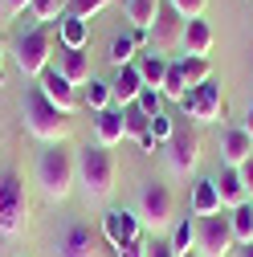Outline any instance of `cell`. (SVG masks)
Instances as JSON below:
<instances>
[{"label":"cell","instance_id":"obj_4","mask_svg":"<svg viewBox=\"0 0 253 257\" xmlns=\"http://www.w3.org/2000/svg\"><path fill=\"white\" fill-rule=\"evenodd\" d=\"M25 229H29V192H25V180L17 172H5L0 176V237L17 241V237H25Z\"/></svg>","mask_w":253,"mask_h":257},{"label":"cell","instance_id":"obj_43","mask_svg":"<svg viewBox=\"0 0 253 257\" xmlns=\"http://www.w3.org/2000/svg\"><path fill=\"white\" fill-rule=\"evenodd\" d=\"M0 86H5V45H0Z\"/></svg>","mask_w":253,"mask_h":257},{"label":"cell","instance_id":"obj_25","mask_svg":"<svg viewBox=\"0 0 253 257\" xmlns=\"http://www.w3.org/2000/svg\"><path fill=\"white\" fill-rule=\"evenodd\" d=\"M135 49H139V41H135V33H118V37H110V66H131V61H135Z\"/></svg>","mask_w":253,"mask_h":257},{"label":"cell","instance_id":"obj_2","mask_svg":"<svg viewBox=\"0 0 253 257\" xmlns=\"http://www.w3.org/2000/svg\"><path fill=\"white\" fill-rule=\"evenodd\" d=\"M114 180H118V159H114V151H106V147H98V143L78 151V188H82L86 204L106 200L110 192H114Z\"/></svg>","mask_w":253,"mask_h":257},{"label":"cell","instance_id":"obj_10","mask_svg":"<svg viewBox=\"0 0 253 257\" xmlns=\"http://www.w3.org/2000/svg\"><path fill=\"white\" fill-rule=\"evenodd\" d=\"M184 25H188V21L168 5V0H164L160 13H155L151 33H147V49H151V53H160V57H168L172 49H180V45H184Z\"/></svg>","mask_w":253,"mask_h":257},{"label":"cell","instance_id":"obj_27","mask_svg":"<svg viewBox=\"0 0 253 257\" xmlns=\"http://www.w3.org/2000/svg\"><path fill=\"white\" fill-rule=\"evenodd\" d=\"M180 70H184V82L188 90H196L212 78V66H208V57H180Z\"/></svg>","mask_w":253,"mask_h":257},{"label":"cell","instance_id":"obj_3","mask_svg":"<svg viewBox=\"0 0 253 257\" xmlns=\"http://www.w3.org/2000/svg\"><path fill=\"white\" fill-rule=\"evenodd\" d=\"M37 184L49 200H66L78 184V155L66 143H49L37 155Z\"/></svg>","mask_w":253,"mask_h":257},{"label":"cell","instance_id":"obj_20","mask_svg":"<svg viewBox=\"0 0 253 257\" xmlns=\"http://www.w3.org/2000/svg\"><path fill=\"white\" fill-rule=\"evenodd\" d=\"M216 212H225L220 208V192H216V180H196L192 188V216H216Z\"/></svg>","mask_w":253,"mask_h":257},{"label":"cell","instance_id":"obj_13","mask_svg":"<svg viewBox=\"0 0 253 257\" xmlns=\"http://www.w3.org/2000/svg\"><path fill=\"white\" fill-rule=\"evenodd\" d=\"M37 86H41V94H45V98H49L57 110H66V114L78 110V90H74L66 78H61L57 70H45V74L37 78Z\"/></svg>","mask_w":253,"mask_h":257},{"label":"cell","instance_id":"obj_7","mask_svg":"<svg viewBox=\"0 0 253 257\" xmlns=\"http://www.w3.org/2000/svg\"><path fill=\"white\" fill-rule=\"evenodd\" d=\"M229 253H237V237H233L229 212L196 216V257H229Z\"/></svg>","mask_w":253,"mask_h":257},{"label":"cell","instance_id":"obj_23","mask_svg":"<svg viewBox=\"0 0 253 257\" xmlns=\"http://www.w3.org/2000/svg\"><path fill=\"white\" fill-rule=\"evenodd\" d=\"M135 66H139V74H143V86H151V90H160V86H164V74H168V57H160V53L143 49V57L135 61Z\"/></svg>","mask_w":253,"mask_h":257},{"label":"cell","instance_id":"obj_6","mask_svg":"<svg viewBox=\"0 0 253 257\" xmlns=\"http://www.w3.org/2000/svg\"><path fill=\"white\" fill-rule=\"evenodd\" d=\"M135 212H139V220L147 224L151 233L168 229L172 216H176V196H172V188H168L164 180H143L139 200H135Z\"/></svg>","mask_w":253,"mask_h":257},{"label":"cell","instance_id":"obj_22","mask_svg":"<svg viewBox=\"0 0 253 257\" xmlns=\"http://www.w3.org/2000/svg\"><path fill=\"white\" fill-rule=\"evenodd\" d=\"M160 5H164V0H126V21H131L135 33H151Z\"/></svg>","mask_w":253,"mask_h":257},{"label":"cell","instance_id":"obj_17","mask_svg":"<svg viewBox=\"0 0 253 257\" xmlns=\"http://www.w3.org/2000/svg\"><path fill=\"white\" fill-rule=\"evenodd\" d=\"M212 45H216V33H212V25H208V21L196 17V21H188V25H184V45H180L184 57H208Z\"/></svg>","mask_w":253,"mask_h":257},{"label":"cell","instance_id":"obj_1","mask_svg":"<svg viewBox=\"0 0 253 257\" xmlns=\"http://www.w3.org/2000/svg\"><path fill=\"white\" fill-rule=\"evenodd\" d=\"M21 118H25V131L33 135V139H41L45 147H49V143H66V139H70V126H74L70 114L57 110L45 94H41V86H29V90H25Z\"/></svg>","mask_w":253,"mask_h":257},{"label":"cell","instance_id":"obj_36","mask_svg":"<svg viewBox=\"0 0 253 257\" xmlns=\"http://www.w3.org/2000/svg\"><path fill=\"white\" fill-rule=\"evenodd\" d=\"M147 257H180V253H176L172 237H151L147 241Z\"/></svg>","mask_w":253,"mask_h":257},{"label":"cell","instance_id":"obj_44","mask_svg":"<svg viewBox=\"0 0 253 257\" xmlns=\"http://www.w3.org/2000/svg\"><path fill=\"white\" fill-rule=\"evenodd\" d=\"M180 257H196V253H180Z\"/></svg>","mask_w":253,"mask_h":257},{"label":"cell","instance_id":"obj_16","mask_svg":"<svg viewBox=\"0 0 253 257\" xmlns=\"http://www.w3.org/2000/svg\"><path fill=\"white\" fill-rule=\"evenodd\" d=\"M212 180H216V192H220V208H225V212H233V208L249 204V192H245L241 168H220V176H212Z\"/></svg>","mask_w":253,"mask_h":257},{"label":"cell","instance_id":"obj_29","mask_svg":"<svg viewBox=\"0 0 253 257\" xmlns=\"http://www.w3.org/2000/svg\"><path fill=\"white\" fill-rule=\"evenodd\" d=\"M122 126H126V139L139 143V139L151 131V114H143L139 102H131V106H122Z\"/></svg>","mask_w":253,"mask_h":257},{"label":"cell","instance_id":"obj_19","mask_svg":"<svg viewBox=\"0 0 253 257\" xmlns=\"http://www.w3.org/2000/svg\"><path fill=\"white\" fill-rule=\"evenodd\" d=\"M110 94H114V106H118V110H122V106H131L139 94H143V74H139V66H135V61H131V66H122V70L114 74Z\"/></svg>","mask_w":253,"mask_h":257},{"label":"cell","instance_id":"obj_26","mask_svg":"<svg viewBox=\"0 0 253 257\" xmlns=\"http://www.w3.org/2000/svg\"><path fill=\"white\" fill-rule=\"evenodd\" d=\"M229 224H233L237 245H253V200L241 204V208H233V212H229Z\"/></svg>","mask_w":253,"mask_h":257},{"label":"cell","instance_id":"obj_42","mask_svg":"<svg viewBox=\"0 0 253 257\" xmlns=\"http://www.w3.org/2000/svg\"><path fill=\"white\" fill-rule=\"evenodd\" d=\"M237 257H253V245H237Z\"/></svg>","mask_w":253,"mask_h":257},{"label":"cell","instance_id":"obj_39","mask_svg":"<svg viewBox=\"0 0 253 257\" xmlns=\"http://www.w3.org/2000/svg\"><path fill=\"white\" fill-rule=\"evenodd\" d=\"M5 5H9V13H13V17H21L29 5H33V0H5Z\"/></svg>","mask_w":253,"mask_h":257},{"label":"cell","instance_id":"obj_14","mask_svg":"<svg viewBox=\"0 0 253 257\" xmlns=\"http://www.w3.org/2000/svg\"><path fill=\"white\" fill-rule=\"evenodd\" d=\"M57 74L66 78L74 90H78V86H90V78H94L90 49H66V53H57Z\"/></svg>","mask_w":253,"mask_h":257},{"label":"cell","instance_id":"obj_24","mask_svg":"<svg viewBox=\"0 0 253 257\" xmlns=\"http://www.w3.org/2000/svg\"><path fill=\"white\" fill-rule=\"evenodd\" d=\"M160 94H164V102H176V106H180V98L188 94V82H184L180 61H168V74H164V86H160Z\"/></svg>","mask_w":253,"mask_h":257},{"label":"cell","instance_id":"obj_38","mask_svg":"<svg viewBox=\"0 0 253 257\" xmlns=\"http://www.w3.org/2000/svg\"><path fill=\"white\" fill-rule=\"evenodd\" d=\"M241 180H245V192H249V200H253V159L241 168Z\"/></svg>","mask_w":253,"mask_h":257},{"label":"cell","instance_id":"obj_18","mask_svg":"<svg viewBox=\"0 0 253 257\" xmlns=\"http://www.w3.org/2000/svg\"><path fill=\"white\" fill-rule=\"evenodd\" d=\"M57 257H98L94 233L86 229V224H70V229L57 237Z\"/></svg>","mask_w":253,"mask_h":257},{"label":"cell","instance_id":"obj_9","mask_svg":"<svg viewBox=\"0 0 253 257\" xmlns=\"http://www.w3.org/2000/svg\"><path fill=\"white\" fill-rule=\"evenodd\" d=\"M220 110H225V94H220V82L208 78L204 86L188 90L180 98V114L192 122H220Z\"/></svg>","mask_w":253,"mask_h":257},{"label":"cell","instance_id":"obj_28","mask_svg":"<svg viewBox=\"0 0 253 257\" xmlns=\"http://www.w3.org/2000/svg\"><path fill=\"white\" fill-rule=\"evenodd\" d=\"M29 13H33L37 25H53V21H61V17L70 13V0H33Z\"/></svg>","mask_w":253,"mask_h":257},{"label":"cell","instance_id":"obj_31","mask_svg":"<svg viewBox=\"0 0 253 257\" xmlns=\"http://www.w3.org/2000/svg\"><path fill=\"white\" fill-rule=\"evenodd\" d=\"M172 245H176V253H196V216H184L176 224Z\"/></svg>","mask_w":253,"mask_h":257},{"label":"cell","instance_id":"obj_30","mask_svg":"<svg viewBox=\"0 0 253 257\" xmlns=\"http://www.w3.org/2000/svg\"><path fill=\"white\" fill-rule=\"evenodd\" d=\"M114 106V94H110V82H98V78H90V86H86V110H110Z\"/></svg>","mask_w":253,"mask_h":257},{"label":"cell","instance_id":"obj_37","mask_svg":"<svg viewBox=\"0 0 253 257\" xmlns=\"http://www.w3.org/2000/svg\"><path fill=\"white\" fill-rule=\"evenodd\" d=\"M114 257H147V241H143V237L126 241V245H118V249H114Z\"/></svg>","mask_w":253,"mask_h":257},{"label":"cell","instance_id":"obj_5","mask_svg":"<svg viewBox=\"0 0 253 257\" xmlns=\"http://www.w3.org/2000/svg\"><path fill=\"white\" fill-rule=\"evenodd\" d=\"M13 57H17V70L25 78H41L49 70V57H53V29L37 25L29 33H21L17 45H13Z\"/></svg>","mask_w":253,"mask_h":257},{"label":"cell","instance_id":"obj_35","mask_svg":"<svg viewBox=\"0 0 253 257\" xmlns=\"http://www.w3.org/2000/svg\"><path fill=\"white\" fill-rule=\"evenodd\" d=\"M168 5H172L184 21H196V17H204V5H208V0H168Z\"/></svg>","mask_w":253,"mask_h":257},{"label":"cell","instance_id":"obj_41","mask_svg":"<svg viewBox=\"0 0 253 257\" xmlns=\"http://www.w3.org/2000/svg\"><path fill=\"white\" fill-rule=\"evenodd\" d=\"M245 131H249V139H253V106H249V114H245Z\"/></svg>","mask_w":253,"mask_h":257},{"label":"cell","instance_id":"obj_15","mask_svg":"<svg viewBox=\"0 0 253 257\" xmlns=\"http://www.w3.org/2000/svg\"><path fill=\"white\" fill-rule=\"evenodd\" d=\"M122 139H126V126H122V110H118V106L94 114V143H98V147L114 151Z\"/></svg>","mask_w":253,"mask_h":257},{"label":"cell","instance_id":"obj_32","mask_svg":"<svg viewBox=\"0 0 253 257\" xmlns=\"http://www.w3.org/2000/svg\"><path fill=\"white\" fill-rule=\"evenodd\" d=\"M114 0H70V13L66 17H78V21H94L102 9H110Z\"/></svg>","mask_w":253,"mask_h":257},{"label":"cell","instance_id":"obj_21","mask_svg":"<svg viewBox=\"0 0 253 257\" xmlns=\"http://www.w3.org/2000/svg\"><path fill=\"white\" fill-rule=\"evenodd\" d=\"M57 41L66 49H86L90 45V25L78 21V17H61L57 21Z\"/></svg>","mask_w":253,"mask_h":257},{"label":"cell","instance_id":"obj_11","mask_svg":"<svg viewBox=\"0 0 253 257\" xmlns=\"http://www.w3.org/2000/svg\"><path fill=\"white\" fill-rule=\"evenodd\" d=\"M253 159V139L245 126H229L225 135H220V164L225 168H245Z\"/></svg>","mask_w":253,"mask_h":257},{"label":"cell","instance_id":"obj_8","mask_svg":"<svg viewBox=\"0 0 253 257\" xmlns=\"http://www.w3.org/2000/svg\"><path fill=\"white\" fill-rule=\"evenodd\" d=\"M164 159H168V172L176 180H188L200 164V135L192 126H176V135L164 143Z\"/></svg>","mask_w":253,"mask_h":257},{"label":"cell","instance_id":"obj_34","mask_svg":"<svg viewBox=\"0 0 253 257\" xmlns=\"http://www.w3.org/2000/svg\"><path fill=\"white\" fill-rule=\"evenodd\" d=\"M135 102H139V110H143V114H151V118H155V114L164 110V94H160V90H151V86H143V94H139Z\"/></svg>","mask_w":253,"mask_h":257},{"label":"cell","instance_id":"obj_12","mask_svg":"<svg viewBox=\"0 0 253 257\" xmlns=\"http://www.w3.org/2000/svg\"><path fill=\"white\" fill-rule=\"evenodd\" d=\"M139 212H126V208H110L106 216H102V233H106V241L118 249V245H126V241H135L139 237Z\"/></svg>","mask_w":253,"mask_h":257},{"label":"cell","instance_id":"obj_40","mask_svg":"<svg viewBox=\"0 0 253 257\" xmlns=\"http://www.w3.org/2000/svg\"><path fill=\"white\" fill-rule=\"evenodd\" d=\"M9 21H13V13H9V5H5V0H0V29H5Z\"/></svg>","mask_w":253,"mask_h":257},{"label":"cell","instance_id":"obj_33","mask_svg":"<svg viewBox=\"0 0 253 257\" xmlns=\"http://www.w3.org/2000/svg\"><path fill=\"white\" fill-rule=\"evenodd\" d=\"M147 135H151L155 143H160V147H164V143H168V139L176 135V118H172L168 110H160V114H155V118H151V131H147Z\"/></svg>","mask_w":253,"mask_h":257}]
</instances>
